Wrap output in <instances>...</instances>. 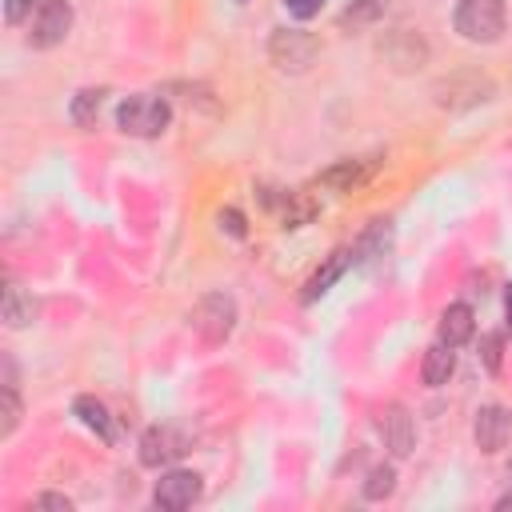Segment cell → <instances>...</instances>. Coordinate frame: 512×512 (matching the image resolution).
<instances>
[{"mask_svg": "<svg viewBox=\"0 0 512 512\" xmlns=\"http://www.w3.org/2000/svg\"><path fill=\"white\" fill-rule=\"evenodd\" d=\"M232 324H236V304H232L224 292L204 296V300L196 304V312H192V328L200 332L204 344H220V340H228Z\"/></svg>", "mask_w": 512, "mask_h": 512, "instance_id": "4", "label": "cell"}, {"mask_svg": "<svg viewBox=\"0 0 512 512\" xmlns=\"http://www.w3.org/2000/svg\"><path fill=\"white\" fill-rule=\"evenodd\" d=\"M508 324H512V292H508Z\"/></svg>", "mask_w": 512, "mask_h": 512, "instance_id": "24", "label": "cell"}, {"mask_svg": "<svg viewBox=\"0 0 512 512\" xmlns=\"http://www.w3.org/2000/svg\"><path fill=\"white\" fill-rule=\"evenodd\" d=\"M0 436H12L16 432V424H20V400H16V388L12 384H4V392H0Z\"/></svg>", "mask_w": 512, "mask_h": 512, "instance_id": "17", "label": "cell"}, {"mask_svg": "<svg viewBox=\"0 0 512 512\" xmlns=\"http://www.w3.org/2000/svg\"><path fill=\"white\" fill-rule=\"evenodd\" d=\"M32 8V0H4V16L16 24V20H24V12Z\"/></svg>", "mask_w": 512, "mask_h": 512, "instance_id": "23", "label": "cell"}, {"mask_svg": "<svg viewBox=\"0 0 512 512\" xmlns=\"http://www.w3.org/2000/svg\"><path fill=\"white\" fill-rule=\"evenodd\" d=\"M316 52H320L316 36H308L300 28H276L268 40V56L280 72H304L316 60Z\"/></svg>", "mask_w": 512, "mask_h": 512, "instance_id": "3", "label": "cell"}, {"mask_svg": "<svg viewBox=\"0 0 512 512\" xmlns=\"http://www.w3.org/2000/svg\"><path fill=\"white\" fill-rule=\"evenodd\" d=\"M100 100H104V88H84V92H76V100H72V120L76 124H96V116H100Z\"/></svg>", "mask_w": 512, "mask_h": 512, "instance_id": "14", "label": "cell"}, {"mask_svg": "<svg viewBox=\"0 0 512 512\" xmlns=\"http://www.w3.org/2000/svg\"><path fill=\"white\" fill-rule=\"evenodd\" d=\"M284 8H288V16H296V20H312V16L324 8V0H284Z\"/></svg>", "mask_w": 512, "mask_h": 512, "instance_id": "19", "label": "cell"}, {"mask_svg": "<svg viewBox=\"0 0 512 512\" xmlns=\"http://www.w3.org/2000/svg\"><path fill=\"white\" fill-rule=\"evenodd\" d=\"M508 476H512V464H508Z\"/></svg>", "mask_w": 512, "mask_h": 512, "instance_id": "25", "label": "cell"}, {"mask_svg": "<svg viewBox=\"0 0 512 512\" xmlns=\"http://www.w3.org/2000/svg\"><path fill=\"white\" fill-rule=\"evenodd\" d=\"M188 452V436L172 424H156L140 436V464L144 468H164L172 460H180Z\"/></svg>", "mask_w": 512, "mask_h": 512, "instance_id": "6", "label": "cell"}, {"mask_svg": "<svg viewBox=\"0 0 512 512\" xmlns=\"http://www.w3.org/2000/svg\"><path fill=\"white\" fill-rule=\"evenodd\" d=\"M72 32V4L68 0H40L36 16H32V48H56L64 44V36Z\"/></svg>", "mask_w": 512, "mask_h": 512, "instance_id": "5", "label": "cell"}, {"mask_svg": "<svg viewBox=\"0 0 512 512\" xmlns=\"http://www.w3.org/2000/svg\"><path fill=\"white\" fill-rule=\"evenodd\" d=\"M32 316H36V300L24 296L16 284H8L4 288V324L8 328H24V324H32Z\"/></svg>", "mask_w": 512, "mask_h": 512, "instance_id": "13", "label": "cell"}, {"mask_svg": "<svg viewBox=\"0 0 512 512\" xmlns=\"http://www.w3.org/2000/svg\"><path fill=\"white\" fill-rule=\"evenodd\" d=\"M168 120H172V108H168V100H160V96H148V92H140V96H128V100L120 104V112H116V124H120L128 136H140V140H152V136H160V132L168 128Z\"/></svg>", "mask_w": 512, "mask_h": 512, "instance_id": "1", "label": "cell"}, {"mask_svg": "<svg viewBox=\"0 0 512 512\" xmlns=\"http://www.w3.org/2000/svg\"><path fill=\"white\" fill-rule=\"evenodd\" d=\"M220 228H228L232 236H244V216L228 208V212H220Z\"/></svg>", "mask_w": 512, "mask_h": 512, "instance_id": "21", "label": "cell"}, {"mask_svg": "<svg viewBox=\"0 0 512 512\" xmlns=\"http://www.w3.org/2000/svg\"><path fill=\"white\" fill-rule=\"evenodd\" d=\"M200 500V476L188 472V468H172L156 480V504L164 512H184Z\"/></svg>", "mask_w": 512, "mask_h": 512, "instance_id": "7", "label": "cell"}, {"mask_svg": "<svg viewBox=\"0 0 512 512\" xmlns=\"http://www.w3.org/2000/svg\"><path fill=\"white\" fill-rule=\"evenodd\" d=\"M472 332H476L472 308H468V304H448L444 316H440V340H444L448 348H460V344L472 340Z\"/></svg>", "mask_w": 512, "mask_h": 512, "instance_id": "10", "label": "cell"}, {"mask_svg": "<svg viewBox=\"0 0 512 512\" xmlns=\"http://www.w3.org/2000/svg\"><path fill=\"white\" fill-rule=\"evenodd\" d=\"M340 272H344V252H336V256L328 260V268L312 276V284H308V292H304V300H312V296H320V292H324V288H328V284H332V280H336Z\"/></svg>", "mask_w": 512, "mask_h": 512, "instance_id": "18", "label": "cell"}, {"mask_svg": "<svg viewBox=\"0 0 512 512\" xmlns=\"http://www.w3.org/2000/svg\"><path fill=\"white\" fill-rule=\"evenodd\" d=\"M452 368H456V356H452V348L440 340V344H432V348L424 352L420 376H424V384H428V388H440V384H448Z\"/></svg>", "mask_w": 512, "mask_h": 512, "instance_id": "11", "label": "cell"}, {"mask_svg": "<svg viewBox=\"0 0 512 512\" xmlns=\"http://www.w3.org/2000/svg\"><path fill=\"white\" fill-rule=\"evenodd\" d=\"M36 508H60V512H68L72 500L68 496H56V492H44V496H36Z\"/></svg>", "mask_w": 512, "mask_h": 512, "instance_id": "22", "label": "cell"}, {"mask_svg": "<svg viewBox=\"0 0 512 512\" xmlns=\"http://www.w3.org/2000/svg\"><path fill=\"white\" fill-rule=\"evenodd\" d=\"M364 176H368V168H360L356 160H344V164H336L332 172H324V184H332V188H344V192H348V188H356Z\"/></svg>", "mask_w": 512, "mask_h": 512, "instance_id": "16", "label": "cell"}, {"mask_svg": "<svg viewBox=\"0 0 512 512\" xmlns=\"http://www.w3.org/2000/svg\"><path fill=\"white\" fill-rule=\"evenodd\" d=\"M500 344H504V336H484L480 340V356H484V364L496 372L500 368Z\"/></svg>", "mask_w": 512, "mask_h": 512, "instance_id": "20", "label": "cell"}, {"mask_svg": "<svg viewBox=\"0 0 512 512\" xmlns=\"http://www.w3.org/2000/svg\"><path fill=\"white\" fill-rule=\"evenodd\" d=\"M472 432H476L480 452H500V448L512 440V412H508V408H500V404H488V408H480V412H476Z\"/></svg>", "mask_w": 512, "mask_h": 512, "instance_id": "9", "label": "cell"}, {"mask_svg": "<svg viewBox=\"0 0 512 512\" xmlns=\"http://www.w3.org/2000/svg\"><path fill=\"white\" fill-rule=\"evenodd\" d=\"M376 428L384 436V448L392 456H408L412 444H416V428H412V416L400 408V404H384L380 416H376Z\"/></svg>", "mask_w": 512, "mask_h": 512, "instance_id": "8", "label": "cell"}, {"mask_svg": "<svg viewBox=\"0 0 512 512\" xmlns=\"http://www.w3.org/2000/svg\"><path fill=\"white\" fill-rule=\"evenodd\" d=\"M392 488H396V472L388 464H376L368 472V480H364V496L368 500H384V496H392Z\"/></svg>", "mask_w": 512, "mask_h": 512, "instance_id": "15", "label": "cell"}, {"mask_svg": "<svg viewBox=\"0 0 512 512\" xmlns=\"http://www.w3.org/2000/svg\"><path fill=\"white\" fill-rule=\"evenodd\" d=\"M456 32L472 44H492L504 32V0H460L456 4Z\"/></svg>", "mask_w": 512, "mask_h": 512, "instance_id": "2", "label": "cell"}, {"mask_svg": "<svg viewBox=\"0 0 512 512\" xmlns=\"http://www.w3.org/2000/svg\"><path fill=\"white\" fill-rule=\"evenodd\" d=\"M72 412H76V416H80V420H84V424H88V428H92V432H96L100 440H108V444L116 440V428H112V416H108V408H104V404H100L96 396H76V404H72Z\"/></svg>", "mask_w": 512, "mask_h": 512, "instance_id": "12", "label": "cell"}]
</instances>
